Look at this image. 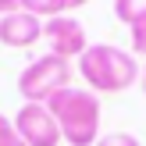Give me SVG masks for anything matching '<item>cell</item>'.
Segmentation results:
<instances>
[{"mask_svg": "<svg viewBox=\"0 0 146 146\" xmlns=\"http://www.w3.org/2000/svg\"><path fill=\"white\" fill-rule=\"evenodd\" d=\"M46 111L61 125V139L68 146H96L100 139V96L89 89H61L46 100Z\"/></svg>", "mask_w": 146, "mask_h": 146, "instance_id": "6da1fadb", "label": "cell"}, {"mask_svg": "<svg viewBox=\"0 0 146 146\" xmlns=\"http://www.w3.org/2000/svg\"><path fill=\"white\" fill-rule=\"evenodd\" d=\"M139 71L143 68L135 64V57L121 46H111V43H96L78 57V75L96 93H125L139 78Z\"/></svg>", "mask_w": 146, "mask_h": 146, "instance_id": "7a4b0ae2", "label": "cell"}, {"mask_svg": "<svg viewBox=\"0 0 146 146\" xmlns=\"http://www.w3.org/2000/svg\"><path fill=\"white\" fill-rule=\"evenodd\" d=\"M71 75H75L71 61L43 54L18 75V93L25 96V104H46L61 89H71Z\"/></svg>", "mask_w": 146, "mask_h": 146, "instance_id": "3957f363", "label": "cell"}, {"mask_svg": "<svg viewBox=\"0 0 146 146\" xmlns=\"http://www.w3.org/2000/svg\"><path fill=\"white\" fill-rule=\"evenodd\" d=\"M43 39H46V54L54 57H64V61H71V57H82L86 50H89V39H86V29L78 18H71V14H61V18H50L43 21Z\"/></svg>", "mask_w": 146, "mask_h": 146, "instance_id": "277c9868", "label": "cell"}, {"mask_svg": "<svg viewBox=\"0 0 146 146\" xmlns=\"http://www.w3.org/2000/svg\"><path fill=\"white\" fill-rule=\"evenodd\" d=\"M14 128H18L25 146H57L61 143V125L46 111V104H21V111L14 114Z\"/></svg>", "mask_w": 146, "mask_h": 146, "instance_id": "5b68a950", "label": "cell"}, {"mask_svg": "<svg viewBox=\"0 0 146 146\" xmlns=\"http://www.w3.org/2000/svg\"><path fill=\"white\" fill-rule=\"evenodd\" d=\"M39 36H43V21L36 18V14L21 11V7L14 14H4V18H0V43H4V46L25 50V46H32V43H39Z\"/></svg>", "mask_w": 146, "mask_h": 146, "instance_id": "8992f818", "label": "cell"}, {"mask_svg": "<svg viewBox=\"0 0 146 146\" xmlns=\"http://www.w3.org/2000/svg\"><path fill=\"white\" fill-rule=\"evenodd\" d=\"M71 7H82L78 0H21V11L36 14L39 21H50V18H61L68 14Z\"/></svg>", "mask_w": 146, "mask_h": 146, "instance_id": "52a82bcc", "label": "cell"}, {"mask_svg": "<svg viewBox=\"0 0 146 146\" xmlns=\"http://www.w3.org/2000/svg\"><path fill=\"white\" fill-rule=\"evenodd\" d=\"M114 18L118 21H125L128 29L132 25H139V21L146 18V0H114Z\"/></svg>", "mask_w": 146, "mask_h": 146, "instance_id": "ba28073f", "label": "cell"}, {"mask_svg": "<svg viewBox=\"0 0 146 146\" xmlns=\"http://www.w3.org/2000/svg\"><path fill=\"white\" fill-rule=\"evenodd\" d=\"M0 146H25L21 135H18V128H14V121L4 111H0Z\"/></svg>", "mask_w": 146, "mask_h": 146, "instance_id": "9c48e42d", "label": "cell"}, {"mask_svg": "<svg viewBox=\"0 0 146 146\" xmlns=\"http://www.w3.org/2000/svg\"><path fill=\"white\" fill-rule=\"evenodd\" d=\"M96 146H139V139L132 132H107L96 139Z\"/></svg>", "mask_w": 146, "mask_h": 146, "instance_id": "30bf717a", "label": "cell"}, {"mask_svg": "<svg viewBox=\"0 0 146 146\" xmlns=\"http://www.w3.org/2000/svg\"><path fill=\"white\" fill-rule=\"evenodd\" d=\"M128 32H132V57H135V54L146 57V18L139 21V25H132Z\"/></svg>", "mask_w": 146, "mask_h": 146, "instance_id": "8fae6325", "label": "cell"}, {"mask_svg": "<svg viewBox=\"0 0 146 146\" xmlns=\"http://www.w3.org/2000/svg\"><path fill=\"white\" fill-rule=\"evenodd\" d=\"M21 7V0H0V18H4V14H14Z\"/></svg>", "mask_w": 146, "mask_h": 146, "instance_id": "7c38bea8", "label": "cell"}, {"mask_svg": "<svg viewBox=\"0 0 146 146\" xmlns=\"http://www.w3.org/2000/svg\"><path fill=\"white\" fill-rule=\"evenodd\" d=\"M139 82H143V93H146V64H143V71H139Z\"/></svg>", "mask_w": 146, "mask_h": 146, "instance_id": "4fadbf2b", "label": "cell"}]
</instances>
